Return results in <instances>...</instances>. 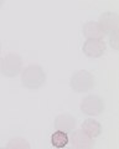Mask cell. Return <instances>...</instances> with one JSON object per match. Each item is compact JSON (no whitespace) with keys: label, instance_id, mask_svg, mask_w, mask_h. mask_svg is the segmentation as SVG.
<instances>
[{"label":"cell","instance_id":"30bf717a","mask_svg":"<svg viewBox=\"0 0 119 149\" xmlns=\"http://www.w3.org/2000/svg\"><path fill=\"white\" fill-rule=\"evenodd\" d=\"M81 129L93 139L99 137L100 133H102V125H100L99 122H97V120L93 119V118H87L86 120H83Z\"/></svg>","mask_w":119,"mask_h":149},{"label":"cell","instance_id":"52a82bcc","mask_svg":"<svg viewBox=\"0 0 119 149\" xmlns=\"http://www.w3.org/2000/svg\"><path fill=\"white\" fill-rule=\"evenodd\" d=\"M70 143L76 149H92L94 146V139L86 134L82 129H77L71 132Z\"/></svg>","mask_w":119,"mask_h":149},{"label":"cell","instance_id":"4fadbf2b","mask_svg":"<svg viewBox=\"0 0 119 149\" xmlns=\"http://www.w3.org/2000/svg\"><path fill=\"white\" fill-rule=\"evenodd\" d=\"M3 3H4V0H0V6L3 5Z\"/></svg>","mask_w":119,"mask_h":149},{"label":"cell","instance_id":"9a60e30c","mask_svg":"<svg viewBox=\"0 0 119 149\" xmlns=\"http://www.w3.org/2000/svg\"><path fill=\"white\" fill-rule=\"evenodd\" d=\"M0 149H6V148H0Z\"/></svg>","mask_w":119,"mask_h":149},{"label":"cell","instance_id":"5bb4252c","mask_svg":"<svg viewBox=\"0 0 119 149\" xmlns=\"http://www.w3.org/2000/svg\"><path fill=\"white\" fill-rule=\"evenodd\" d=\"M66 149H76V148H73V147H71V148H66Z\"/></svg>","mask_w":119,"mask_h":149},{"label":"cell","instance_id":"5b68a950","mask_svg":"<svg viewBox=\"0 0 119 149\" xmlns=\"http://www.w3.org/2000/svg\"><path fill=\"white\" fill-rule=\"evenodd\" d=\"M104 35L112 36L118 35L119 30V20H118V14L113 11H106L99 16V21H97Z\"/></svg>","mask_w":119,"mask_h":149},{"label":"cell","instance_id":"8992f818","mask_svg":"<svg viewBox=\"0 0 119 149\" xmlns=\"http://www.w3.org/2000/svg\"><path fill=\"white\" fill-rule=\"evenodd\" d=\"M107 50V45L100 39H87L82 46L83 54L89 58H98L103 56Z\"/></svg>","mask_w":119,"mask_h":149},{"label":"cell","instance_id":"277c9868","mask_svg":"<svg viewBox=\"0 0 119 149\" xmlns=\"http://www.w3.org/2000/svg\"><path fill=\"white\" fill-rule=\"evenodd\" d=\"M81 111L88 117H95L104 111V102L98 95H88L81 102Z\"/></svg>","mask_w":119,"mask_h":149},{"label":"cell","instance_id":"8fae6325","mask_svg":"<svg viewBox=\"0 0 119 149\" xmlns=\"http://www.w3.org/2000/svg\"><path fill=\"white\" fill-rule=\"evenodd\" d=\"M70 143V136L61 130H55V133L51 136V144L55 148H66Z\"/></svg>","mask_w":119,"mask_h":149},{"label":"cell","instance_id":"6da1fadb","mask_svg":"<svg viewBox=\"0 0 119 149\" xmlns=\"http://www.w3.org/2000/svg\"><path fill=\"white\" fill-rule=\"evenodd\" d=\"M46 82V73L40 65H29L21 73L22 86L29 90H39Z\"/></svg>","mask_w":119,"mask_h":149},{"label":"cell","instance_id":"9c48e42d","mask_svg":"<svg viewBox=\"0 0 119 149\" xmlns=\"http://www.w3.org/2000/svg\"><path fill=\"white\" fill-rule=\"evenodd\" d=\"M82 34L86 39H100L103 40V37L106 36L104 32L100 29V26L97 21H87L83 24V27H82Z\"/></svg>","mask_w":119,"mask_h":149},{"label":"cell","instance_id":"ba28073f","mask_svg":"<svg viewBox=\"0 0 119 149\" xmlns=\"http://www.w3.org/2000/svg\"><path fill=\"white\" fill-rule=\"evenodd\" d=\"M76 118L73 116L68 114V113H62L58 114L56 119H55L53 127L56 130H61V132H65L67 134H70L71 132H73L76 128Z\"/></svg>","mask_w":119,"mask_h":149},{"label":"cell","instance_id":"7a4b0ae2","mask_svg":"<svg viewBox=\"0 0 119 149\" xmlns=\"http://www.w3.org/2000/svg\"><path fill=\"white\" fill-rule=\"evenodd\" d=\"M94 76L87 70L75 71L70 78V86L77 93H87L94 88Z\"/></svg>","mask_w":119,"mask_h":149},{"label":"cell","instance_id":"3957f363","mask_svg":"<svg viewBox=\"0 0 119 149\" xmlns=\"http://www.w3.org/2000/svg\"><path fill=\"white\" fill-rule=\"evenodd\" d=\"M22 68V58L15 52H9L0 58V74L8 78H14L20 74Z\"/></svg>","mask_w":119,"mask_h":149},{"label":"cell","instance_id":"2e32d148","mask_svg":"<svg viewBox=\"0 0 119 149\" xmlns=\"http://www.w3.org/2000/svg\"><path fill=\"white\" fill-rule=\"evenodd\" d=\"M0 51H1V46H0Z\"/></svg>","mask_w":119,"mask_h":149},{"label":"cell","instance_id":"7c38bea8","mask_svg":"<svg viewBox=\"0 0 119 149\" xmlns=\"http://www.w3.org/2000/svg\"><path fill=\"white\" fill-rule=\"evenodd\" d=\"M6 149H31L30 143L24 138L15 137L11 138L6 144Z\"/></svg>","mask_w":119,"mask_h":149}]
</instances>
